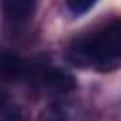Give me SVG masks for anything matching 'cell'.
I'll return each mask as SVG.
<instances>
[{
  "instance_id": "cell-1",
  "label": "cell",
  "mask_w": 121,
  "mask_h": 121,
  "mask_svg": "<svg viewBox=\"0 0 121 121\" xmlns=\"http://www.w3.org/2000/svg\"><path fill=\"white\" fill-rule=\"evenodd\" d=\"M70 57L81 66L106 64L121 59V21L74 42Z\"/></svg>"
},
{
  "instance_id": "cell-2",
  "label": "cell",
  "mask_w": 121,
  "mask_h": 121,
  "mask_svg": "<svg viewBox=\"0 0 121 121\" xmlns=\"http://www.w3.org/2000/svg\"><path fill=\"white\" fill-rule=\"evenodd\" d=\"M38 0H2L4 13L13 23H25L32 17Z\"/></svg>"
},
{
  "instance_id": "cell-3",
  "label": "cell",
  "mask_w": 121,
  "mask_h": 121,
  "mask_svg": "<svg viewBox=\"0 0 121 121\" xmlns=\"http://www.w3.org/2000/svg\"><path fill=\"white\" fill-rule=\"evenodd\" d=\"M42 81L47 89L55 91V93H68L72 89H76V79L64 72V70H57V68H51V70H45L43 76H42Z\"/></svg>"
},
{
  "instance_id": "cell-4",
  "label": "cell",
  "mask_w": 121,
  "mask_h": 121,
  "mask_svg": "<svg viewBox=\"0 0 121 121\" xmlns=\"http://www.w3.org/2000/svg\"><path fill=\"white\" fill-rule=\"evenodd\" d=\"M26 74V64L21 57L13 53H0V78L19 79Z\"/></svg>"
},
{
  "instance_id": "cell-5",
  "label": "cell",
  "mask_w": 121,
  "mask_h": 121,
  "mask_svg": "<svg viewBox=\"0 0 121 121\" xmlns=\"http://www.w3.org/2000/svg\"><path fill=\"white\" fill-rule=\"evenodd\" d=\"M95 2L96 0H66V6L72 13L79 15V13H85L87 9H91L95 6Z\"/></svg>"
},
{
  "instance_id": "cell-6",
  "label": "cell",
  "mask_w": 121,
  "mask_h": 121,
  "mask_svg": "<svg viewBox=\"0 0 121 121\" xmlns=\"http://www.w3.org/2000/svg\"><path fill=\"white\" fill-rule=\"evenodd\" d=\"M6 102H8V95H6V91L0 89V110L6 106Z\"/></svg>"
}]
</instances>
